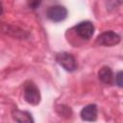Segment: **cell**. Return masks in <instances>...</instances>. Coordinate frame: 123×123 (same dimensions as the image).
I'll return each mask as SVG.
<instances>
[{"instance_id": "5b68a950", "label": "cell", "mask_w": 123, "mask_h": 123, "mask_svg": "<svg viewBox=\"0 0 123 123\" xmlns=\"http://www.w3.org/2000/svg\"><path fill=\"white\" fill-rule=\"evenodd\" d=\"M68 12L65 7L62 5H54L48 8L46 12L47 17L53 22H61L63 21L67 17Z\"/></svg>"}, {"instance_id": "8992f818", "label": "cell", "mask_w": 123, "mask_h": 123, "mask_svg": "<svg viewBox=\"0 0 123 123\" xmlns=\"http://www.w3.org/2000/svg\"><path fill=\"white\" fill-rule=\"evenodd\" d=\"M97 114H98V108L95 104H88L85 106L81 112V118L84 121H95L97 119Z\"/></svg>"}, {"instance_id": "8fae6325", "label": "cell", "mask_w": 123, "mask_h": 123, "mask_svg": "<svg viewBox=\"0 0 123 123\" xmlns=\"http://www.w3.org/2000/svg\"><path fill=\"white\" fill-rule=\"evenodd\" d=\"M42 0H27V4H28V7L32 10H36L37 9L40 4H41Z\"/></svg>"}, {"instance_id": "3957f363", "label": "cell", "mask_w": 123, "mask_h": 123, "mask_svg": "<svg viewBox=\"0 0 123 123\" xmlns=\"http://www.w3.org/2000/svg\"><path fill=\"white\" fill-rule=\"evenodd\" d=\"M121 40L120 36L113 32V31H106L102 34H100L97 37H96V44L101 45V46H114L116 44H118Z\"/></svg>"}, {"instance_id": "9c48e42d", "label": "cell", "mask_w": 123, "mask_h": 123, "mask_svg": "<svg viewBox=\"0 0 123 123\" xmlns=\"http://www.w3.org/2000/svg\"><path fill=\"white\" fill-rule=\"evenodd\" d=\"M57 112L61 115V116H63V117H70L71 114H72V111H71V109L70 107H67V106H64V105H60L57 107Z\"/></svg>"}, {"instance_id": "6da1fadb", "label": "cell", "mask_w": 123, "mask_h": 123, "mask_svg": "<svg viewBox=\"0 0 123 123\" xmlns=\"http://www.w3.org/2000/svg\"><path fill=\"white\" fill-rule=\"evenodd\" d=\"M24 99L28 104L33 106H37L40 102L39 89L32 81H28L24 85Z\"/></svg>"}, {"instance_id": "277c9868", "label": "cell", "mask_w": 123, "mask_h": 123, "mask_svg": "<svg viewBox=\"0 0 123 123\" xmlns=\"http://www.w3.org/2000/svg\"><path fill=\"white\" fill-rule=\"evenodd\" d=\"M94 30H95V27H94L93 23L91 21H87V20L82 21L74 26L75 33L81 38L86 39V40H88L89 38H91V37L94 34Z\"/></svg>"}, {"instance_id": "7c38bea8", "label": "cell", "mask_w": 123, "mask_h": 123, "mask_svg": "<svg viewBox=\"0 0 123 123\" xmlns=\"http://www.w3.org/2000/svg\"><path fill=\"white\" fill-rule=\"evenodd\" d=\"M114 83H116V85L119 87H122V71H118L117 74L114 76Z\"/></svg>"}, {"instance_id": "ba28073f", "label": "cell", "mask_w": 123, "mask_h": 123, "mask_svg": "<svg viewBox=\"0 0 123 123\" xmlns=\"http://www.w3.org/2000/svg\"><path fill=\"white\" fill-rule=\"evenodd\" d=\"M12 117L14 121L20 122V123H33L34 119L32 117V114L25 111H19V110H13L12 111Z\"/></svg>"}, {"instance_id": "52a82bcc", "label": "cell", "mask_w": 123, "mask_h": 123, "mask_svg": "<svg viewBox=\"0 0 123 123\" xmlns=\"http://www.w3.org/2000/svg\"><path fill=\"white\" fill-rule=\"evenodd\" d=\"M98 78L105 85L114 84V74L111 68L109 66H103L100 68V70L98 71Z\"/></svg>"}, {"instance_id": "4fadbf2b", "label": "cell", "mask_w": 123, "mask_h": 123, "mask_svg": "<svg viewBox=\"0 0 123 123\" xmlns=\"http://www.w3.org/2000/svg\"><path fill=\"white\" fill-rule=\"evenodd\" d=\"M3 13V5H2V2L0 1V15Z\"/></svg>"}, {"instance_id": "7a4b0ae2", "label": "cell", "mask_w": 123, "mask_h": 123, "mask_svg": "<svg viewBox=\"0 0 123 123\" xmlns=\"http://www.w3.org/2000/svg\"><path fill=\"white\" fill-rule=\"evenodd\" d=\"M56 62L66 71L73 72L78 68V63L73 55L68 52H60L55 57Z\"/></svg>"}, {"instance_id": "30bf717a", "label": "cell", "mask_w": 123, "mask_h": 123, "mask_svg": "<svg viewBox=\"0 0 123 123\" xmlns=\"http://www.w3.org/2000/svg\"><path fill=\"white\" fill-rule=\"evenodd\" d=\"M122 4V0H108L107 2V9L111 12L117 9L120 5Z\"/></svg>"}]
</instances>
